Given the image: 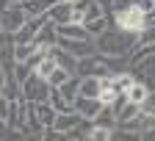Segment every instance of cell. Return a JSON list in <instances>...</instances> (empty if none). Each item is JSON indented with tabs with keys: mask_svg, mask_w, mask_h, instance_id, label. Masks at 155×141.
I'll use <instances>...</instances> for the list:
<instances>
[{
	"mask_svg": "<svg viewBox=\"0 0 155 141\" xmlns=\"http://www.w3.org/2000/svg\"><path fill=\"white\" fill-rule=\"evenodd\" d=\"M83 138H86V141H114V130L100 127V125H91V127L86 130Z\"/></svg>",
	"mask_w": 155,
	"mask_h": 141,
	"instance_id": "2e32d148",
	"label": "cell"
},
{
	"mask_svg": "<svg viewBox=\"0 0 155 141\" xmlns=\"http://www.w3.org/2000/svg\"><path fill=\"white\" fill-rule=\"evenodd\" d=\"M55 3H58V0H25L22 8H25V14H28L31 19H36V17H47V11H50Z\"/></svg>",
	"mask_w": 155,
	"mask_h": 141,
	"instance_id": "30bf717a",
	"label": "cell"
},
{
	"mask_svg": "<svg viewBox=\"0 0 155 141\" xmlns=\"http://www.w3.org/2000/svg\"><path fill=\"white\" fill-rule=\"evenodd\" d=\"M55 69H58V64H55V58H53V55L47 53V55L42 58V61H39V67H36V75L47 80V77H50V75H53Z\"/></svg>",
	"mask_w": 155,
	"mask_h": 141,
	"instance_id": "e0dca14e",
	"label": "cell"
},
{
	"mask_svg": "<svg viewBox=\"0 0 155 141\" xmlns=\"http://www.w3.org/2000/svg\"><path fill=\"white\" fill-rule=\"evenodd\" d=\"M78 86H81V77H72V80H67L58 91H61V97H67L69 103H75V100H78Z\"/></svg>",
	"mask_w": 155,
	"mask_h": 141,
	"instance_id": "d6986e66",
	"label": "cell"
},
{
	"mask_svg": "<svg viewBox=\"0 0 155 141\" xmlns=\"http://www.w3.org/2000/svg\"><path fill=\"white\" fill-rule=\"evenodd\" d=\"M28 19H31V17L25 14L22 6H8V8L0 11V25H3V33H6V36H17L19 31L28 25Z\"/></svg>",
	"mask_w": 155,
	"mask_h": 141,
	"instance_id": "277c9868",
	"label": "cell"
},
{
	"mask_svg": "<svg viewBox=\"0 0 155 141\" xmlns=\"http://www.w3.org/2000/svg\"><path fill=\"white\" fill-rule=\"evenodd\" d=\"M152 22H155V19H152Z\"/></svg>",
	"mask_w": 155,
	"mask_h": 141,
	"instance_id": "4316f807",
	"label": "cell"
},
{
	"mask_svg": "<svg viewBox=\"0 0 155 141\" xmlns=\"http://www.w3.org/2000/svg\"><path fill=\"white\" fill-rule=\"evenodd\" d=\"M91 125H100V127L116 130V111H114V108H108V105H103V111L97 113V119H94Z\"/></svg>",
	"mask_w": 155,
	"mask_h": 141,
	"instance_id": "9a60e30c",
	"label": "cell"
},
{
	"mask_svg": "<svg viewBox=\"0 0 155 141\" xmlns=\"http://www.w3.org/2000/svg\"><path fill=\"white\" fill-rule=\"evenodd\" d=\"M39 141H72V136H67V133H61V130H55V127H47Z\"/></svg>",
	"mask_w": 155,
	"mask_h": 141,
	"instance_id": "ffe728a7",
	"label": "cell"
},
{
	"mask_svg": "<svg viewBox=\"0 0 155 141\" xmlns=\"http://www.w3.org/2000/svg\"><path fill=\"white\" fill-rule=\"evenodd\" d=\"M141 141H155V130H144L141 133Z\"/></svg>",
	"mask_w": 155,
	"mask_h": 141,
	"instance_id": "d4e9b609",
	"label": "cell"
},
{
	"mask_svg": "<svg viewBox=\"0 0 155 141\" xmlns=\"http://www.w3.org/2000/svg\"><path fill=\"white\" fill-rule=\"evenodd\" d=\"M50 94H53V86L47 83L45 77H39L36 72L22 83V97H25V103H50Z\"/></svg>",
	"mask_w": 155,
	"mask_h": 141,
	"instance_id": "3957f363",
	"label": "cell"
},
{
	"mask_svg": "<svg viewBox=\"0 0 155 141\" xmlns=\"http://www.w3.org/2000/svg\"><path fill=\"white\" fill-rule=\"evenodd\" d=\"M108 77H81V86H78V97H89V100H100L103 89H105Z\"/></svg>",
	"mask_w": 155,
	"mask_h": 141,
	"instance_id": "8992f818",
	"label": "cell"
},
{
	"mask_svg": "<svg viewBox=\"0 0 155 141\" xmlns=\"http://www.w3.org/2000/svg\"><path fill=\"white\" fill-rule=\"evenodd\" d=\"M136 83V75L130 72V69H125V72H116V75H111V86L119 91V94H125L130 86Z\"/></svg>",
	"mask_w": 155,
	"mask_h": 141,
	"instance_id": "4fadbf2b",
	"label": "cell"
},
{
	"mask_svg": "<svg viewBox=\"0 0 155 141\" xmlns=\"http://www.w3.org/2000/svg\"><path fill=\"white\" fill-rule=\"evenodd\" d=\"M50 55L55 58V64L61 67V69H67L69 75H78V58H75L72 53H67L64 47L55 44V47H50Z\"/></svg>",
	"mask_w": 155,
	"mask_h": 141,
	"instance_id": "9c48e42d",
	"label": "cell"
},
{
	"mask_svg": "<svg viewBox=\"0 0 155 141\" xmlns=\"http://www.w3.org/2000/svg\"><path fill=\"white\" fill-rule=\"evenodd\" d=\"M33 105V113H36V119L42 122V127H53L55 125V108L50 105V103H31Z\"/></svg>",
	"mask_w": 155,
	"mask_h": 141,
	"instance_id": "8fae6325",
	"label": "cell"
},
{
	"mask_svg": "<svg viewBox=\"0 0 155 141\" xmlns=\"http://www.w3.org/2000/svg\"><path fill=\"white\" fill-rule=\"evenodd\" d=\"M114 141H141V133H133L125 127H116L114 130Z\"/></svg>",
	"mask_w": 155,
	"mask_h": 141,
	"instance_id": "44dd1931",
	"label": "cell"
},
{
	"mask_svg": "<svg viewBox=\"0 0 155 141\" xmlns=\"http://www.w3.org/2000/svg\"><path fill=\"white\" fill-rule=\"evenodd\" d=\"M47 19H50L55 28L69 25V22H72V3H61V0H58V3L47 11Z\"/></svg>",
	"mask_w": 155,
	"mask_h": 141,
	"instance_id": "52a82bcc",
	"label": "cell"
},
{
	"mask_svg": "<svg viewBox=\"0 0 155 141\" xmlns=\"http://www.w3.org/2000/svg\"><path fill=\"white\" fill-rule=\"evenodd\" d=\"M141 113H144V116H155V89H152V91H150V97L144 100Z\"/></svg>",
	"mask_w": 155,
	"mask_h": 141,
	"instance_id": "603a6c76",
	"label": "cell"
},
{
	"mask_svg": "<svg viewBox=\"0 0 155 141\" xmlns=\"http://www.w3.org/2000/svg\"><path fill=\"white\" fill-rule=\"evenodd\" d=\"M133 6H136V8H141L144 14H150L152 6H155V0H133Z\"/></svg>",
	"mask_w": 155,
	"mask_h": 141,
	"instance_id": "cb8c5ba5",
	"label": "cell"
},
{
	"mask_svg": "<svg viewBox=\"0 0 155 141\" xmlns=\"http://www.w3.org/2000/svg\"><path fill=\"white\" fill-rule=\"evenodd\" d=\"M8 116H11V100L6 94H0V122L8 127Z\"/></svg>",
	"mask_w": 155,
	"mask_h": 141,
	"instance_id": "7402d4cb",
	"label": "cell"
},
{
	"mask_svg": "<svg viewBox=\"0 0 155 141\" xmlns=\"http://www.w3.org/2000/svg\"><path fill=\"white\" fill-rule=\"evenodd\" d=\"M72 77H78V75H69L67 69H61V67H58V69H55V72L47 77V83H50L53 89H61V86L67 83V80H72Z\"/></svg>",
	"mask_w": 155,
	"mask_h": 141,
	"instance_id": "ac0fdd59",
	"label": "cell"
},
{
	"mask_svg": "<svg viewBox=\"0 0 155 141\" xmlns=\"http://www.w3.org/2000/svg\"><path fill=\"white\" fill-rule=\"evenodd\" d=\"M114 111H116V127H119V125H127V122H133V119H139V116H141V105L130 103L125 94L116 100Z\"/></svg>",
	"mask_w": 155,
	"mask_h": 141,
	"instance_id": "5b68a950",
	"label": "cell"
},
{
	"mask_svg": "<svg viewBox=\"0 0 155 141\" xmlns=\"http://www.w3.org/2000/svg\"><path fill=\"white\" fill-rule=\"evenodd\" d=\"M75 111L81 113L83 119L94 122V119H97V113L103 111V103H100V100H89V97H78V100H75Z\"/></svg>",
	"mask_w": 155,
	"mask_h": 141,
	"instance_id": "ba28073f",
	"label": "cell"
},
{
	"mask_svg": "<svg viewBox=\"0 0 155 141\" xmlns=\"http://www.w3.org/2000/svg\"><path fill=\"white\" fill-rule=\"evenodd\" d=\"M94 47L100 55H108V58H130L133 50H136V36L111 25L105 33H100L94 39Z\"/></svg>",
	"mask_w": 155,
	"mask_h": 141,
	"instance_id": "6da1fadb",
	"label": "cell"
},
{
	"mask_svg": "<svg viewBox=\"0 0 155 141\" xmlns=\"http://www.w3.org/2000/svg\"><path fill=\"white\" fill-rule=\"evenodd\" d=\"M111 17H114V25L119 28V31L133 33V36H139V33L150 25L147 14H144L141 8H136V6H127L125 11H116V14H111Z\"/></svg>",
	"mask_w": 155,
	"mask_h": 141,
	"instance_id": "7a4b0ae2",
	"label": "cell"
},
{
	"mask_svg": "<svg viewBox=\"0 0 155 141\" xmlns=\"http://www.w3.org/2000/svg\"><path fill=\"white\" fill-rule=\"evenodd\" d=\"M147 19H150V22H152V19H155V6H152V11L147 14Z\"/></svg>",
	"mask_w": 155,
	"mask_h": 141,
	"instance_id": "484cf974",
	"label": "cell"
},
{
	"mask_svg": "<svg viewBox=\"0 0 155 141\" xmlns=\"http://www.w3.org/2000/svg\"><path fill=\"white\" fill-rule=\"evenodd\" d=\"M50 105L55 108V113H72L75 111V103H69L67 97H61L58 89H53V94H50Z\"/></svg>",
	"mask_w": 155,
	"mask_h": 141,
	"instance_id": "5bb4252c",
	"label": "cell"
},
{
	"mask_svg": "<svg viewBox=\"0 0 155 141\" xmlns=\"http://www.w3.org/2000/svg\"><path fill=\"white\" fill-rule=\"evenodd\" d=\"M150 91H152V86H147L144 80H136V83L125 91V97L130 100V103H136V105H144V100L150 97Z\"/></svg>",
	"mask_w": 155,
	"mask_h": 141,
	"instance_id": "7c38bea8",
	"label": "cell"
}]
</instances>
